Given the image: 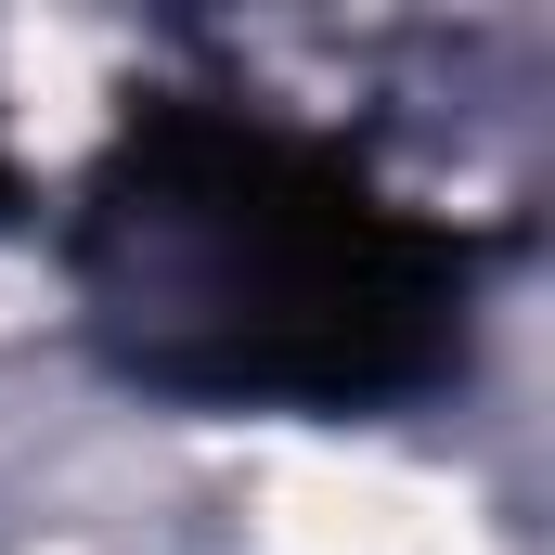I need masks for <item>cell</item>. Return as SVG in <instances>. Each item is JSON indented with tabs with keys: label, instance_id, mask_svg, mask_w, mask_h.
<instances>
[{
	"label": "cell",
	"instance_id": "cell-1",
	"mask_svg": "<svg viewBox=\"0 0 555 555\" xmlns=\"http://www.w3.org/2000/svg\"><path fill=\"white\" fill-rule=\"evenodd\" d=\"M517 220L426 207L259 91H130L65 194L91 362L168 414H401L465 375Z\"/></svg>",
	"mask_w": 555,
	"mask_h": 555
},
{
	"label": "cell",
	"instance_id": "cell-2",
	"mask_svg": "<svg viewBox=\"0 0 555 555\" xmlns=\"http://www.w3.org/2000/svg\"><path fill=\"white\" fill-rule=\"evenodd\" d=\"M26 220H39V181H26V168L0 155V233H26Z\"/></svg>",
	"mask_w": 555,
	"mask_h": 555
}]
</instances>
